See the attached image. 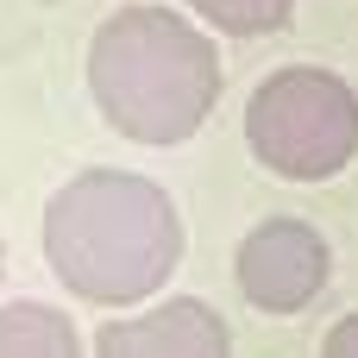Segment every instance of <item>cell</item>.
<instances>
[{
    "mask_svg": "<svg viewBox=\"0 0 358 358\" xmlns=\"http://www.w3.org/2000/svg\"><path fill=\"white\" fill-rule=\"evenodd\" d=\"M44 264L82 302H145L182 264V220L151 176L82 170L44 208Z\"/></svg>",
    "mask_w": 358,
    "mask_h": 358,
    "instance_id": "1",
    "label": "cell"
},
{
    "mask_svg": "<svg viewBox=\"0 0 358 358\" xmlns=\"http://www.w3.org/2000/svg\"><path fill=\"white\" fill-rule=\"evenodd\" d=\"M88 88L113 132L132 145H182L220 94V57L170 6H120L88 44Z\"/></svg>",
    "mask_w": 358,
    "mask_h": 358,
    "instance_id": "2",
    "label": "cell"
},
{
    "mask_svg": "<svg viewBox=\"0 0 358 358\" xmlns=\"http://www.w3.org/2000/svg\"><path fill=\"white\" fill-rule=\"evenodd\" d=\"M245 138L264 170L289 182H327L358 157V94L334 69H277L245 101Z\"/></svg>",
    "mask_w": 358,
    "mask_h": 358,
    "instance_id": "3",
    "label": "cell"
},
{
    "mask_svg": "<svg viewBox=\"0 0 358 358\" xmlns=\"http://www.w3.org/2000/svg\"><path fill=\"white\" fill-rule=\"evenodd\" d=\"M233 271H239V289H245V302L258 315H296V308H308L327 289L334 252L302 220H264V227L245 233Z\"/></svg>",
    "mask_w": 358,
    "mask_h": 358,
    "instance_id": "4",
    "label": "cell"
},
{
    "mask_svg": "<svg viewBox=\"0 0 358 358\" xmlns=\"http://www.w3.org/2000/svg\"><path fill=\"white\" fill-rule=\"evenodd\" d=\"M94 358H233V334L208 302L176 296L132 321H107L94 334Z\"/></svg>",
    "mask_w": 358,
    "mask_h": 358,
    "instance_id": "5",
    "label": "cell"
},
{
    "mask_svg": "<svg viewBox=\"0 0 358 358\" xmlns=\"http://www.w3.org/2000/svg\"><path fill=\"white\" fill-rule=\"evenodd\" d=\"M0 358H82L69 315L44 302H6L0 308Z\"/></svg>",
    "mask_w": 358,
    "mask_h": 358,
    "instance_id": "6",
    "label": "cell"
},
{
    "mask_svg": "<svg viewBox=\"0 0 358 358\" xmlns=\"http://www.w3.org/2000/svg\"><path fill=\"white\" fill-rule=\"evenodd\" d=\"M214 31H233V38H264L277 25H289L296 0H189Z\"/></svg>",
    "mask_w": 358,
    "mask_h": 358,
    "instance_id": "7",
    "label": "cell"
},
{
    "mask_svg": "<svg viewBox=\"0 0 358 358\" xmlns=\"http://www.w3.org/2000/svg\"><path fill=\"white\" fill-rule=\"evenodd\" d=\"M321 358H358V315H340L321 340Z\"/></svg>",
    "mask_w": 358,
    "mask_h": 358,
    "instance_id": "8",
    "label": "cell"
}]
</instances>
